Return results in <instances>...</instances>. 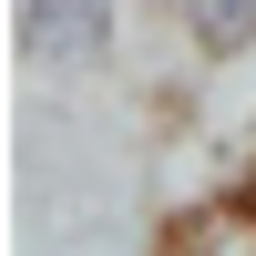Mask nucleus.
I'll return each instance as SVG.
<instances>
[{"label": "nucleus", "instance_id": "1", "mask_svg": "<svg viewBox=\"0 0 256 256\" xmlns=\"http://www.w3.org/2000/svg\"><path fill=\"white\" fill-rule=\"evenodd\" d=\"M113 41V0H20V62L41 72H92Z\"/></svg>", "mask_w": 256, "mask_h": 256}, {"label": "nucleus", "instance_id": "2", "mask_svg": "<svg viewBox=\"0 0 256 256\" xmlns=\"http://www.w3.org/2000/svg\"><path fill=\"white\" fill-rule=\"evenodd\" d=\"M184 31L205 52H246L256 41V0H184Z\"/></svg>", "mask_w": 256, "mask_h": 256}]
</instances>
